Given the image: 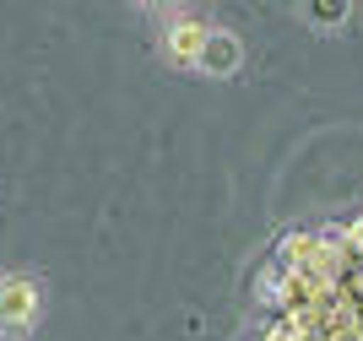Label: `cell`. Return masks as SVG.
Listing matches in <instances>:
<instances>
[{
    "label": "cell",
    "instance_id": "7a4b0ae2",
    "mask_svg": "<svg viewBox=\"0 0 363 341\" xmlns=\"http://www.w3.org/2000/svg\"><path fill=\"white\" fill-rule=\"evenodd\" d=\"M206 38H212V22H201V16H174L163 28V60L174 71H196Z\"/></svg>",
    "mask_w": 363,
    "mask_h": 341
},
{
    "label": "cell",
    "instance_id": "6da1fadb",
    "mask_svg": "<svg viewBox=\"0 0 363 341\" xmlns=\"http://www.w3.org/2000/svg\"><path fill=\"white\" fill-rule=\"evenodd\" d=\"M38 314H44V287L28 271H6L0 276V341H22L38 330Z\"/></svg>",
    "mask_w": 363,
    "mask_h": 341
},
{
    "label": "cell",
    "instance_id": "3957f363",
    "mask_svg": "<svg viewBox=\"0 0 363 341\" xmlns=\"http://www.w3.org/2000/svg\"><path fill=\"white\" fill-rule=\"evenodd\" d=\"M201 76H239L244 71V38L228 28H212V38H206V49H201Z\"/></svg>",
    "mask_w": 363,
    "mask_h": 341
},
{
    "label": "cell",
    "instance_id": "277c9868",
    "mask_svg": "<svg viewBox=\"0 0 363 341\" xmlns=\"http://www.w3.org/2000/svg\"><path fill=\"white\" fill-rule=\"evenodd\" d=\"M298 16H303V22H320V33H336L352 16V6H347V0H303Z\"/></svg>",
    "mask_w": 363,
    "mask_h": 341
}]
</instances>
